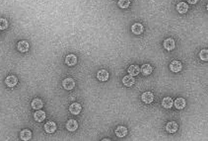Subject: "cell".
<instances>
[{
    "mask_svg": "<svg viewBox=\"0 0 208 141\" xmlns=\"http://www.w3.org/2000/svg\"><path fill=\"white\" fill-rule=\"evenodd\" d=\"M141 72H142L143 75L148 76L153 72V68L150 64H143L142 67H141Z\"/></svg>",
    "mask_w": 208,
    "mask_h": 141,
    "instance_id": "44dd1931",
    "label": "cell"
},
{
    "mask_svg": "<svg viewBox=\"0 0 208 141\" xmlns=\"http://www.w3.org/2000/svg\"><path fill=\"white\" fill-rule=\"evenodd\" d=\"M17 83H18V79H17V77L13 76V75L8 76V77L5 79V84H6L8 87H10V88L15 87V86L17 85Z\"/></svg>",
    "mask_w": 208,
    "mask_h": 141,
    "instance_id": "52a82bcc",
    "label": "cell"
},
{
    "mask_svg": "<svg viewBox=\"0 0 208 141\" xmlns=\"http://www.w3.org/2000/svg\"><path fill=\"white\" fill-rule=\"evenodd\" d=\"M122 83H123V85H125L126 87H131L135 83V80H134L133 76L127 75L122 78Z\"/></svg>",
    "mask_w": 208,
    "mask_h": 141,
    "instance_id": "9a60e30c",
    "label": "cell"
},
{
    "mask_svg": "<svg viewBox=\"0 0 208 141\" xmlns=\"http://www.w3.org/2000/svg\"><path fill=\"white\" fill-rule=\"evenodd\" d=\"M176 10H178V12L180 13V14H184V13H187L188 10V5L185 2H180L178 5H176Z\"/></svg>",
    "mask_w": 208,
    "mask_h": 141,
    "instance_id": "ac0fdd59",
    "label": "cell"
},
{
    "mask_svg": "<svg viewBox=\"0 0 208 141\" xmlns=\"http://www.w3.org/2000/svg\"><path fill=\"white\" fill-rule=\"evenodd\" d=\"M173 105H174V101H173V99L170 98V97H166V98H164L162 101V106L165 109H171L173 107Z\"/></svg>",
    "mask_w": 208,
    "mask_h": 141,
    "instance_id": "7402d4cb",
    "label": "cell"
},
{
    "mask_svg": "<svg viewBox=\"0 0 208 141\" xmlns=\"http://www.w3.org/2000/svg\"><path fill=\"white\" fill-rule=\"evenodd\" d=\"M175 46H176V43H175L174 39L169 38V39H166L165 41H164V47H165L168 51L173 50L175 48Z\"/></svg>",
    "mask_w": 208,
    "mask_h": 141,
    "instance_id": "5b68a950",
    "label": "cell"
},
{
    "mask_svg": "<svg viewBox=\"0 0 208 141\" xmlns=\"http://www.w3.org/2000/svg\"><path fill=\"white\" fill-rule=\"evenodd\" d=\"M34 118L35 121L38 122H42L46 118V113L42 111V109H38V112L34 113Z\"/></svg>",
    "mask_w": 208,
    "mask_h": 141,
    "instance_id": "8fae6325",
    "label": "cell"
},
{
    "mask_svg": "<svg viewBox=\"0 0 208 141\" xmlns=\"http://www.w3.org/2000/svg\"><path fill=\"white\" fill-rule=\"evenodd\" d=\"M8 28V21L6 19H0V30H6Z\"/></svg>",
    "mask_w": 208,
    "mask_h": 141,
    "instance_id": "484cf974",
    "label": "cell"
},
{
    "mask_svg": "<svg viewBox=\"0 0 208 141\" xmlns=\"http://www.w3.org/2000/svg\"><path fill=\"white\" fill-rule=\"evenodd\" d=\"M127 134V128L125 126H122V125H119L117 127L116 129V135L117 137H124V136Z\"/></svg>",
    "mask_w": 208,
    "mask_h": 141,
    "instance_id": "2e32d148",
    "label": "cell"
},
{
    "mask_svg": "<svg viewBox=\"0 0 208 141\" xmlns=\"http://www.w3.org/2000/svg\"><path fill=\"white\" fill-rule=\"evenodd\" d=\"M20 137H21L22 140H24V141L30 140L31 138H32V131L29 130V129L22 130L21 133H20Z\"/></svg>",
    "mask_w": 208,
    "mask_h": 141,
    "instance_id": "d6986e66",
    "label": "cell"
},
{
    "mask_svg": "<svg viewBox=\"0 0 208 141\" xmlns=\"http://www.w3.org/2000/svg\"><path fill=\"white\" fill-rule=\"evenodd\" d=\"M65 63L68 66H74L77 63V57L74 54H68L65 58Z\"/></svg>",
    "mask_w": 208,
    "mask_h": 141,
    "instance_id": "4fadbf2b",
    "label": "cell"
},
{
    "mask_svg": "<svg viewBox=\"0 0 208 141\" xmlns=\"http://www.w3.org/2000/svg\"><path fill=\"white\" fill-rule=\"evenodd\" d=\"M187 1H188L189 4H196L198 0H187Z\"/></svg>",
    "mask_w": 208,
    "mask_h": 141,
    "instance_id": "4316f807",
    "label": "cell"
},
{
    "mask_svg": "<svg viewBox=\"0 0 208 141\" xmlns=\"http://www.w3.org/2000/svg\"><path fill=\"white\" fill-rule=\"evenodd\" d=\"M82 111V107H81V105L80 104H78V103H73L70 105V107H69V112L71 113L72 114H74V116H78L79 113H81Z\"/></svg>",
    "mask_w": 208,
    "mask_h": 141,
    "instance_id": "6da1fadb",
    "label": "cell"
},
{
    "mask_svg": "<svg viewBox=\"0 0 208 141\" xmlns=\"http://www.w3.org/2000/svg\"><path fill=\"white\" fill-rule=\"evenodd\" d=\"M141 99H142V102L145 104H151L154 101V95L151 92H144L141 96Z\"/></svg>",
    "mask_w": 208,
    "mask_h": 141,
    "instance_id": "3957f363",
    "label": "cell"
},
{
    "mask_svg": "<svg viewBox=\"0 0 208 141\" xmlns=\"http://www.w3.org/2000/svg\"><path fill=\"white\" fill-rule=\"evenodd\" d=\"M103 140H104V141H108V140H110V139H109V138H105V139H103Z\"/></svg>",
    "mask_w": 208,
    "mask_h": 141,
    "instance_id": "83f0119b",
    "label": "cell"
},
{
    "mask_svg": "<svg viewBox=\"0 0 208 141\" xmlns=\"http://www.w3.org/2000/svg\"><path fill=\"white\" fill-rule=\"evenodd\" d=\"M179 129V125L176 121H170L166 124V130L169 133H175Z\"/></svg>",
    "mask_w": 208,
    "mask_h": 141,
    "instance_id": "8992f818",
    "label": "cell"
},
{
    "mask_svg": "<svg viewBox=\"0 0 208 141\" xmlns=\"http://www.w3.org/2000/svg\"><path fill=\"white\" fill-rule=\"evenodd\" d=\"M130 5V0H118V6L122 9H126Z\"/></svg>",
    "mask_w": 208,
    "mask_h": 141,
    "instance_id": "cb8c5ba5",
    "label": "cell"
},
{
    "mask_svg": "<svg viewBox=\"0 0 208 141\" xmlns=\"http://www.w3.org/2000/svg\"><path fill=\"white\" fill-rule=\"evenodd\" d=\"M45 130L47 133H54L56 130V123L54 121H47L45 124Z\"/></svg>",
    "mask_w": 208,
    "mask_h": 141,
    "instance_id": "ba28073f",
    "label": "cell"
},
{
    "mask_svg": "<svg viewBox=\"0 0 208 141\" xmlns=\"http://www.w3.org/2000/svg\"><path fill=\"white\" fill-rule=\"evenodd\" d=\"M109 76H110L109 72L107 71V70H105V69H102V70H100L98 73H97V78H98L100 81H103V82L107 81L109 79Z\"/></svg>",
    "mask_w": 208,
    "mask_h": 141,
    "instance_id": "30bf717a",
    "label": "cell"
},
{
    "mask_svg": "<svg viewBox=\"0 0 208 141\" xmlns=\"http://www.w3.org/2000/svg\"><path fill=\"white\" fill-rule=\"evenodd\" d=\"M62 86L65 90H72L73 88L75 87V81L73 80L72 78H66L63 80L62 82Z\"/></svg>",
    "mask_w": 208,
    "mask_h": 141,
    "instance_id": "277c9868",
    "label": "cell"
},
{
    "mask_svg": "<svg viewBox=\"0 0 208 141\" xmlns=\"http://www.w3.org/2000/svg\"><path fill=\"white\" fill-rule=\"evenodd\" d=\"M66 128L69 131H75L78 128V122L75 120H69L66 122Z\"/></svg>",
    "mask_w": 208,
    "mask_h": 141,
    "instance_id": "7c38bea8",
    "label": "cell"
},
{
    "mask_svg": "<svg viewBox=\"0 0 208 141\" xmlns=\"http://www.w3.org/2000/svg\"><path fill=\"white\" fill-rule=\"evenodd\" d=\"M17 48L20 52H27L29 50V43L26 41H21L17 45Z\"/></svg>",
    "mask_w": 208,
    "mask_h": 141,
    "instance_id": "5bb4252c",
    "label": "cell"
},
{
    "mask_svg": "<svg viewBox=\"0 0 208 141\" xmlns=\"http://www.w3.org/2000/svg\"><path fill=\"white\" fill-rule=\"evenodd\" d=\"M174 105H175L176 109H184L185 107V105H187V102H185V100L184 98H178V99L175 100Z\"/></svg>",
    "mask_w": 208,
    "mask_h": 141,
    "instance_id": "e0dca14e",
    "label": "cell"
},
{
    "mask_svg": "<svg viewBox=\"0 0 208 141\" xmlns=\"http://www.w3.org/2000/svg\"><path fill=\"white\" fill-rule=\"evenodd\" d=\"M143 25L142 24H140V23H135L132 25V27H131V31H132V33L135 34V35H140V34H142L143 33Z\"/></svg>",
    "mask_w": 208,
    "mask_h": 141,
    "instance_id": "9c48e42d",
    "label": "cell"
},
{
    "mask_svg": "<svg viewBox=\"0 0 208 141\" xmlns=\"http://www.w3.org/2000/svg\"><path fill=\"white\" fill-rule=\"evenodd\" d=\"M43 107V101L41 99H39V98H36V99H34L32 101V108L34 109H41Z\"/></svg>",
    "mask_w": 208,
    "mask_h": 141,
    "instance_id": "603a6c76",
    "label": "cell"
},
{
    "mask_svg": "<svg viewBox=\"0 0 208 141\" xmlns=\"http://www.w3.org/2000/svg\"><path fill=\"white\" fill-rule=\"evenodd\" d=\"M127 72L131 76H136L140 73V68L137 65H130L127 69Z\"/></svg>",
    "mask_w": 208,
    "mask_h": 141,
    "instance_id": "ffe728a7",
    "label": "cell"
},
{
    "mask_svg": "<svg viewBox=\"0 0 208 141\" xmlns=\"http://www.w3.org/2000/svg\"><path fill=\"white\" fill-rule=\"evenodd\" d=\"M199 57L200 59L203 61H207L208 60V50H202L199 52Z\"/></svg>",
    "mask_w": 208,
    "mask_h": 141,
    "instance_id": "d4e9b609",
    "label": "cell"
},
{
    "mask_svg": "<svg viewBox=\"0 0 208 141\" xmlns=\"http://www.w3.org/2000/svg\"><path fill=\"white\" fill-rule=\"evenodd\" d=\"M183 68V64L179 60H173L170 64V69L173 72H180Z\"/></svg>",
    "mask_w": 208,
    "mask_h": 141,
    "instance_id": "7a4b0ae2",
    "label": "cell"
}]
</instances>
